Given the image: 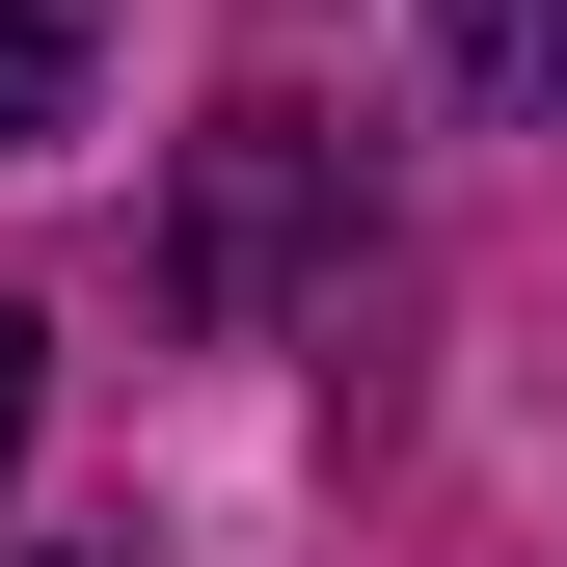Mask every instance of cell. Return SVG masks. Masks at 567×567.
<instances>
[{
  "label": "cell",
  "mask_w": 567,
  "mask_h": 567,
  "mask_svg": "<svg viewBox=\"0 0 567 567\" xmlns=\"http://www.w3.org/2000/svg\"><path fill=\"white\" fill-rule=\"evenodd\" d=\"M433 54H460V109L567 135V0H433Z\"/></svg>",
  "instance_id": "6da1fadb"
},
{
  "label": "cell",
  "mask_w": 567,
  "mask_h": 567,
  "mask_svg": "<svg viewBox=\"0 0 567 567\" xmlns=\"http://www.w3.org/2000/svg\"><path fill=\"white\" fill-rule=\"evenodd\" d=\"M28 405H54V351H28V298H0V486H28Z\"/></svg>",
  "instance_id": "3957f363"
},
{
  "label": "cell",
  "mask_w": 567,
  "mask_h": 567,
  "mask_svg": "<svg viewBox=\"0 0 567 567\" xmlns=\"http://www.w3.org/2000/svg\"><path fill=\"white\" fill-rule=\"evenodd\" d=\"M82 54H109L82 0H0V163H28V135H82Z\"/></svg>",
  "instance_id": "7a4b0ae2"
}]
</instances>
